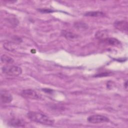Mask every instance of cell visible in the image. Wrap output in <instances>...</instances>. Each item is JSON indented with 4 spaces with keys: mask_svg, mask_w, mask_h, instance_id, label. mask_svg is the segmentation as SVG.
Returning <instances> with one entry per match:
<instances>
[{
    "mask_svg": "<svg viewBox=\"0 0 128 128\" xmlns=\"http://www.w3.org/2000/svg\"><path fill=\"white\" fill-rule=\"evenodd\" d=\"M21 96L26 98L32 100H38L40 98V95L36 91L32 89L24 90L20 93Z\"/></svg>",
    "mask_w": 128,
    "mask_h": 128,
    "instance_id": "277c9868",
    "label": "cell"
},
{
    "mask_svg": "<svg viewBox=\"0 0 128 128\" xmlns=\"http://www.w3.org/2000/svg\"><path fill=\"white\" fill-rule=\"evenodd\" d=\"M28 118L32 122L44 125H52L54 120L47 115L40 112H30L27 114Z\"/></svg>",
    "mask_w": 128,
    "mask_h": 128,
    "instance_id": "6da1fadb",
    "label": "cell"
},
{
    "mask_svg": "<svg viewBox=\"0 0 128 128\" xmlns=\"http://www.w3.org/2000/svg\"><path fill=\"white\" fill-rule=\"evenodd\" d=\"M0 98L2 102L4 104L10 103L12 100V94L6 90H1L0 92Z\"/></svg>",
    "mask_w": 128,
    "mask_h": 128,
    "instance_id": "5b68a950",
    "label": "cell"
},
{
    "mask_svg": "<svg viewBox=\"0 0 128 128\" xmlns=\"http://www.w3.org/2000/svg\"><path fill=\"white\" fill-rule=\"evenodd\" d=\"M87 120L92 124H100L110 122V119L105 116L102 114H94L89 116Z\"/></svg>",
    "mask_w": 128,
    "mask_h": 128,
    "instance_id": "3957f363",
    "label": "cell"
},
{
    "mask_svg": "<svg viewBox=\"0 0 128 128\" xmlns=\"http://www.w3.org/2000/svg\"><path fill=\"white\" fill-rule=\"evenodd\" d=\"M124 86L125 87V88L126 89L127 88V87H128V81L126 80L124 84Z\"/></svg>",
    "mask_w": 128,
    "mask_h": 128,
    "instance_id": "2e32d148",
    "label": "cell"
},
{
    "mask_svg": "<svg viewBox=\"0 0 128 128\" xmlns=\"http://www.w3.org/2000/svg\"><path fill=\"white\" fill-rule=\"evenodd\" d=\"M62 34L64 36L69 40H73L74 39L78 37V36L77 34H74L70 32L64 31V32H62Z\"/></svg>",
    "mask_w": 128,
    "mask_h": 128,
    "instance_id": "7c38bea8",
    "label": "cell"
},
{
    "mask_svg": "<svg viewBox=\"0 0 128 128\" xmlns=\"http://www.w3.org/2000/svg\"><path fill=\"white\" fill-rule=\"evenodd\" d=\"M102 42L111 46H118L120 44V42L116 38H106L100 40Z\"/></svg>",
    "mask_w": 128,
    "mask_h": 128,
    "instance_id": "ba28073f",
    "label": "cell"
},
{
    "mask_svg": "<svg viewBox=\"0 0 128 128\" xmlns=\"http://www.w3.org/2000/svg\"><path fill=\"white\" fill-rule=\"evenodd\" d=\"M2 73L10 76H18L22 72V68L16 66H4L2 68Z\"/></svg>",
    "mask_w": 128,
    "mask_h": 128,
    "instance_id": "7a4b0ae2",
    "label": "cell"
},
{
    "mask_svg": "<svg viewBox=\"0 0 128 128\" xmlns=\"http://www.w3.org/2000/svg\"><path fill=\"white\" fill-rule=\"evenodd\" d=\"M104 15H105L104 13L100 11L88 12L84 14V16H90V17H100V16H103Z\"/></svg>",
    "mask_w": 128,
    "mask_h": 128,
    "instance_id": "9c48e42d",
    "label": "cell"
},
{
    "mask_svg": "<svg viewBox=\"0 0 128 128\" xmlns=\"http://www.w3.org/2000/svg\"><path fill=\"white\" fill-rule=\"evenodd\" d=\"M114 26L116 28L121 30V31H124L127 32L128 28V22L124 20H116L114 24Z\"/></svg>",
    "mask_w": 128,
    "mask_h": 128,
    "instance_id": "8992f818",
    "label": "cell"
},
{
    "mask_svg": "<svg viewBox=\"0 0 128 128\" xmlns=\"http://www.w3.org/2000/svg\"><path fill=\"white\" fill-rule=\"evenodd\" d=\"M1 62L6 64H10L14 62V60L12 58L6 54H2L0 57Z\"/></svg>",
    "mask_w": 128,
    "mask_h": 128,
    "instance_id": "30bf717a",
    "label": "cell"
},
{
    "mask_svg": "<svg viewBox=\"0 0 128 128\" xmlns=\"http://www.w3.org/2000/svg\"><path fill=\"white\" fill-rule=\"evenodd\" d=\"M39 10V12H42V13H48V12H53L54 10L50 9H48V8H46V9H38V10Z\"/></svg>",
    "mask_w": 128,
    "mask_h": 128,
    "instance_id": "5bb4252c",
    "label": "cell"
},
{
    "mask_svg": "<svg viewBox=\"0 0 128 128\" xmlns=\"http://www.w3.org/2000/svg\"><path fill=\"white\" fill-rule=\"evenodd\" d=\"M74 26L76 28L79 30H85L88 28V25L83 22H78L74 24Z\"/></svg>",
    "mask_w": 128,
    "mask_h": 128,
    "instance_id": "8fae6325",
    "label": "cell"
},
{
    "mask_svg": "<svg viewBox=\"0 0 128 128\" xmlns=\"http://www.w3.org/2000/svg\"><path fill=\"white\" fill-rule=\"evenodd\" d=\"M8 126L12 127H23L25 126L24 122L16 118H12L8 122Z\"/></svg>",
    "mask_w": 128,
    "mask_h": 128,
    "instance_id": "52a82bcc",
    "label": "cell"
},
{
    "mask_svg": "<svg viewBox=\"0 0 128 128\" xmlns=\"http://www.w3.org/2000/svg\"><path fill=\"white\" fill-rule=\"evenodd\" d=\"M106 32L105 31H100L96 32V38L100 40L106 38Z\"/></svg>",
    "mask_w": 128,
    "mask_h": 128,
    "instance_id": "4fadbf2b",
    "label": "cell"
},
{
    "mask_svg": "<svg viewBox=\"0 0 128 128\" xmlns=\"http://www.w3.org/2000/svg\"><path fill=\"white\" fill-rule=\"evenodd\" d=\"M110 74V72H104V73H102L100 74H96V77H100V76H109Z\"/></svg>",
    "mask_w": 128,
    "mask_h": 128,
    "instance_id": "9a60e30c",
    "label": "cell"
}]
</instances>
